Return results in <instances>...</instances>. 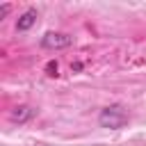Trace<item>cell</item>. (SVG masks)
Segmentation results:
<instances>
[{
    "instance_id": "obj_1",
    "label": "cell",
    "mask_w": 146,
    "mask_h": 146,
    "mask_svg": "<svg viewBox=\"0 0 146 146\" xmlns=\"http://www.w3.org/2000/svg\"><path fill=\"white\" fill-rule=\"evenodd\" d=\"M128 121V114L123 110V105H107L105 110H100L98 114V125L100 128H110V130H119L123 128Z\"/></svg>"
},
{
    "instance_id": "obj_2",
    "label": "cell",
    "mask_w": 146,
    "mask_h": 146,
    "mask_svg": "<svg viewBox=\"0 0 146 146\" xmlns=\"http://www.w3.org/2000/svg\"><path fill=\"white\" fill-rule=\"evenodd\" d=\"M73 43V36L64 34V32H46L41 36V46L48 50H59V48H68Z\"/></svg>"
},
{
    "instance_id": "obj_3",
    "label": "cell",
    "mask_w": 146,
    "mask_h": 146,
    "mask_svg": "<svg viewBox=\"0 0 146 146\" xmlns=\"http://www.w3.org/2000/svg\"><path fill=\"white\" fill-rule=\"evenodd\" d=\"M34 107H30V105H18V107H14L11 110V114H9V119L14 121V123H27L32 116H34Z\"/></svg>"
},
{
    "instance_id": "obj_4",
    "label": "cell",
    "mask_w": 146,
    "mask_h": 146,
    "mask_svg": "<svg viewBox=\"0 0 146 146\" xmlns=\"http://www.w3.org/2000/svg\"><path fill=\"white\" fill-rule=\"evenodd\" d=\"M34 23H36V9H27V11L21 14V18L16 21V30H18V32H27Z\"/></svg>"
},
{
    "instance_id": "obj_5",
    "label": "cell",
    "mask_w": 146,
    "mask_h": 146,
    "mask_svg": "<svg viewBox=\"0 0 146 146\" xmlns=\"http://www.w3.org/2000/svg\"><path fill=\"white\" fill-rule=\"evenodd\" d=\"M46 73L48 75H57V62H48L46 64Z\"/></svg>"
},
{
    "instance_id": "obj_6",
    "label": "cell",
    "mask_w": 146,
    "mask_h": 146,
    "mask_svg": "<svg viewBox=\"0 0 146 146\" xmlns=\"http://www.w3.org/2000/svg\"><path fill=\"white\" fill-rule=\"evenodd\" d=\"M9 11H11V5H9V2H5V5L0 7V18H5V16L9 14Z\"/></svg>"
}]
</instances>
